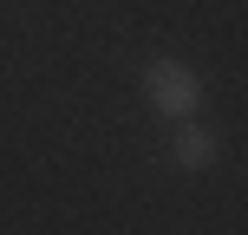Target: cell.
Wrapping results in <instances>:
<instances>
[{
  "mask_svg": "<svg viewBox=\"0 0 248 235\" xmlns=\"http://www.w3.org/2000/svg\"><path fill=\"white\" fill-rule=\"evenodd\" d=\"M144 98L157 105V118L183 124V118H196V105H202V78L189 72L183 59H150L144 65Z\"/></svg>",
  "mask_w": 248,
  "mask_h": 235,
  "instance_id": "6da1fadb",
  "label": "cell"
},
{
  "mask_svg": "<svg viewBox=\"0 0 248 235\" xmlns=\"http://www.w3.org/2000/svg\"><path fill=\"white\" fill-rule=\"evenodd\" d=\"M170 157L183 163V170H209V163H216V131H202L196 118H183L176 137H170Z\"/></svg>",
  "mask_w": 248,
  "mask_h": 235,
  "instance_id": "7a4b0ae2",
  "label": "cell"
}]
</instances>
